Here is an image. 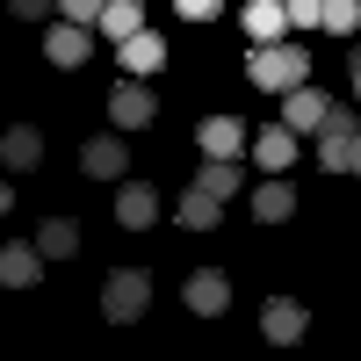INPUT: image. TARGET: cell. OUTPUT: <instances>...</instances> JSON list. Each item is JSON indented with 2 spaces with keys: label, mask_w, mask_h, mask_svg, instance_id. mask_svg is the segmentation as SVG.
Returning a JSON list of instances; mask_svg holds the SVG:
<instances>
[{
  "label": "cell",
  "mask_w": 361,
  "mask_h": 361,
  "mask_svg": "<svg viewBox=\"0 0 361 361\" xmlns=\"http://www.w3.org/2000/svg\"><path fill=\"white\" fill-rule=\"evenodd\" d=\"M246 80L260 87V94H289V87H304V80H311V51H304V44H289V37H275V44H253V58H246Z\"/></svg>",
  "instance_id": "cell-1"
},
{
  "label": "cell",
  "mask_w": 361,
  "mask_h": 361,
  "mask_svg": "<svg viewBox=\"0 0 361 361\" xmlns=\"http://www.w3.org/2000/svg\"><path fill=\"white\" fill-rule=\"evenodd\" d=\"M109 116H116V130H145V123L159 116V94H152L137 73H123V80L109 87Z\"/></svg>",
  "instance_id": "cell-2"
},
{
  "label": "cell",
  "mask_w": 361,
  "mask_h": 361,
  "mask_svg": "<svg viewBox=\"0 0 361 361\" xmlns=\"http://www.w3.org/2000/svg\"><path fill=\"white\" fill-rule=\"evenodd\" d=\"M145 304H152V282H145V267H116L109 289H102V311H109L116 325H130V318H145Z\"/></svg>",
  "instance_id": "cell-3"
},
{
  "label": "cell",
  "mask_w": 361,
  "mask_h": 361,
  "mask_svg": "<svg viewBox=\"0 0 361 361\" xmlns=\"http://www.w3.org/2000/svg\"><path fill=\"white\" fill-rule=\"evenodd\" d=\"M347 152H354V109H325V123H318V166L325 173H347Z\"/></svg>",
  "instance_id": "cell-4"
},
{
  "label": "cell",
  "mask_w": 361,
  "mask_h": 361,
  "mask_svg": "<svg viewBox=\"0 0 361 361\" xmlns=\"http://www.w3.org/2000/svg\"><path fill=\"white\" fill-rule=\"evenodd\" d=\"M87 51H94V22H58L51 29V37H44V58H51V66H87Z\"/></svg>",
  "instance_id": "cell-5"
},
{
  "label": "cell",
  "mask_w": 361,
  "mask_h": 361,
  "mask_svg": "<svg viewBox=\"0 0 361 361\" xmlns=\"http://www.w3.org/2000/svg\"><path fill=\"white\" fill-rule=\"evenodd\" d=\"M304 304H296V296H267V304H260V333L267 340H275V347H296V340H304Z\"/></svg>",
  "instance_id": "cell-6"
},
{
  "label": "cell",
  "mask_w": 361,
  "mask_h": 361,
  "mask_svg": "<svg viewBox=\"0 0 361 361\" xmlns=\"http://www.w3.org/2000/svg\"><path fill=\"white\" fill-rule=\"evenodd\" d=\"M325 109H333V102H325L318 87L304 80V87H289V94H282V123H289L296 137H318V123H325Z\"/></svg>",
  "instance_id": "cell-7"
},
{
  "label": "cell",
  "mask_w": 361,
  "mask_h": 361,
  "mask_svg": "<svg viewBox=\"0 0 361 361\" xmlns=\"http://www.w3.org/2000/svg\"><path fill=\"white\" fill-rule=\"evenodd\" d=\"M152 217H159V188H152V180H123V188H116V224L145 231Z\"/></svg>",
  "instance_id": "cell-8"
},
{
  "label": "cell",
  "mask_w": 361,
  "mask_h": 361,
  "mask_svg": "<svg viewBox=\"0 0 361 361\" xmlns=\"http://www.w3.org/2000/svg\"><path fill=\"white\" fill-rule=\"evenodd\" d=\"M195 145H202L209 159H238V152H246V123H238V116H202Z\"/></svg>",
  "instance_id": "cell-9"
},
{
  "label": "cell",
  "mask_w": 361,
  "mask_h": 361,
  "mask_svg": "<svg viewBox=\"0 0 361 361\" xmlns=\"http://www.w3.org/2000/svg\"><path fill=\"white\" fill-rule=\"evenodd\" d=\"M80 166L94 173V180H123L130 152H123V137H87V145H80Z\"/></svg>",
  "instance_id": "cell-10"
},
{
  "label": "cell",
  "mask_w": 361,
  "mask_h": 361,
  "mask_svg": "<svg viewBox=\"0 0 361 361\" xmlns=\"http://www.w3.org/2000/svg\"><path fill=\"white\" fill-rule=\"evenodd\" d=\"M253 217H260V224H289V217H296V188H289L282 173H267L260 188H253Z\"/></svg>",
  "instance_id": "cell-11"
},
{
  "label": "cell",
  "mask_w": 361,
  "mask_h": 361,
  "mask_svg": "<svg viewBox=\"0 0 361 361\" xmlns=\"http://www.w3.org/2000/svg\"><path fill=\"white\" fill-rule=\"evenodd\" d=\"M0 159H8L15 173H29V166L44 159V130L37 123H8V130H0Z\"/></svg>",
  "instance_id": "cell-12"
},
{
  "label": "cell",
  "mask_w": 361,
  "mask_h": 361,
  "mask_svg": "<svg viewBox=\"0 0 361 361\" xmlns=\"http://www.w3.org/2000/svg\"><path fill=\"white\" fill-rule=\"evenodd\" d=\"M224 304H231V282L217 275V267H195V275H188V311L195 318H217Z\"/></svg>",
  "instance_id": "cell-13"
},
{
  "label": "cell",
  "mask_w": 361,
  "mask_h": 361,
  "mask_svg": "<svg viewBox=\"0 0 361 361\" xmlns=\"http://www.w3.org/2000/svg\"><path fill=\"white\" fill-rule=\"evenodd\" d=\"M296 145H304V137H296L289 123H275V130H260V137H253V159H260L267 173H289V166H296Z\"/></svg>",
  "instance_id": "cell-14"
},
{
  "label": "cell",
  "mask_w": 361,
  "mask_h": 361,
  "mask_svg": "<svg viewBox=\"0 0 361 361\" xmlns=\"http://www.w3.org/2000/svg\"><path fill=\"white\" fill-rule=\"evenodd\" d=\"M116 58H123V73H159L166 66V44L152 37V29H130V37L116 44Z\"/></svg>",
  "instance_id": "cell-15"
},
{
  "label": "cell",
  "mask_w": 361,
  "mask_h": 361,
  "mask_svg": "<svg viewBox=\"0 0 361 361\" xmlns=\"http://www.w3.org/2000/svg\"><path fill=\"white\" fill-rule=\"evenodd\" d=\"M37 275H44V246H22V238L0 246V282H8V289H29Z\"/></svg>",
  "instance_id": "cell-16"
},
{
  "label": "cell",
  "mask_w": 361,
  "mask_h": 361,
  "mask_svg": "<svg viewBox=\"0 0 361 361\" xmlns=\"http://www.w3.org/2000/svg\"><path fill=\"white\" fill-rule=\"evenodd\" d=\"M246 37H253V44L289 37V8H282V0H246Z\"/></svg>",
  "instance_id": "cell-17"
},
{
  "label": "cell",
  "mask_w": 361,
  "mask_h": 361,
  "mask_svg": "<svg viewBox=\"0 0 361 361\" xmlns=\"http://www.w3.org/2000/svg\"><path fill=\"white\" fill-rule=\"evenodd\" d=\"M94 29H102L109 44H123L130 29H145V0H102V22Z\"/></svg>",
  "instance_id": "cell-18"
},
{
  "label": "cell",
  "mask_w": 361,
  "mask_h": 361,
  "mask_svg": "<svg viewBox=\"0 0 361 361\" xmlns=\"http://www.w3.org/2000/svg\"><path fill=\"white\" fill-rule=\"evenodd\" d=\"M195 188H209L217 202H224V195H238V159H209V152H202V173H195Z\"/></svg>",
  "instance_id": "cell-19"
},
{
  "label": "cell",
  "mask_w": 361,
  "mask_h": 361,
  "mask_svg": "<svg viewBox=\"0 0 361 361\" xmlns=\"http://www.w3.org/2000/svg\"><path fill=\"white\" fill-rule=\"evenodd\" d=\"M180 224H188V231H209V224H217V195H209V188H188V195H180Z\"/></svg>",
  "instance_id": "cell-20"
},
{
  "label": "cell",
  "mask_w": 361,
  "mask_h": 361,
  "mask_svg": "<svg viewBox=\"0 0 361 361\" xmlns=\"http://www.w3.org/2000/svg\"><path fill=\"white\" fill-rule=\"evenodd\" d=\"M37 246H44V260H66V253L80 246V231H73V217H51V224L37 231Z\"/></svg>",
  "instance_id": "cell-21"
},
{
  "label": "cell",
  "mask_w": 361,
  "mask_h": 361,
  "mask_svg": "<svg viewBox=\"0 0 361 361\" xmlns=\"http://www.w3.org/2000/svg\"><path fill=\"white\" fill-rule=\"evenodd\" d=\"M354 22H361L354 0H325V22H318V29H333V37H354Z\"/></svg>",
  "instance_id": "cell-22"
},
{
  "label": "cell",
  "mask_w": 361,
  "mask_h": 361,
  "mask_svg": "<svg viewBox=\"0 0 361 361\" xmlns=\"http://www.w3.org/2000/svg\"><path fill=\"white\" fill-rule=\"evenodd\" d=\"M289 8V29H318L325 22V0H282Z\"/></svg>",
  "instance_id": "cell-23"
},
{
  "label": "cell",
  "mask_w": 361,
  "mask_h": 361,
  "mask_svg": "<svg viewBox=\"0 0 361 361\" xmlns=\"http://www.w3.org/2000/svg\"><path fill=\"white\" fill-rule=\"evenodd\" d=\"M173 8L188 15V22H217V15H224V0H173Z\"/></svg>",
  "instance_id": "cell-24"
},
{
  "label": "cell",
  "mask_w": 361,
  "mask_h": 361,
  "mask_svg": "<svg viewBox=\"0 0 361 361\" xmlns=\"http://www.w3.org/2000/svg\"><path fill=\"white\" fill-rule=\"evenodd\" d=\"M58 15L66 22H102V0H58Z\"/></svg>",
  "instance_id": "cell-25"
},
{
  "label": "cell",
  "mask_w": 361,
  "mask_h": 361,
  "mask_svg": "<svg viewBox=\"0 0 361 361\" xmlns=\"http://www.w3.org/2000/svg\"><path fill=\"white\" fill-rule=\"evenodd\" d=\"M8 8H15V22H37V15H51V8H58V0H8Z\"/></svg>",
  "instance_id": "cell-26"
},
{
  "label": "cell",
  "mask_w": 361,
  "mask_h": 361,
  "mask_svg": "<svg viewBox=\"0 0 361 361\" xmlns=\"http://www.w3.org/2000/svg\"><path fill=\"white\" fill-rule=\"evenodd\" d=\"M347 173H361V130H354V152H347Z\"/></svg>",
  "instance_id": "cell-27"
},
{
  "label": "cell",
  "mask_w": 361,
  "mask_h": 361,
  "mask_svg": "<svg viewBox=\"0 0 361 361\" xmlns=\"http://www.w3.org/2000/svg\"><path fill=\"white\" fill-rule=\"evenodd\" d=\"M354 87H361V44H354Z\"/></svg>",
  "instance_id": "cell-28"
},
{
  "label": "cell",
  "mask_w": 361,
  "mask_h": 361,
  "mask_svg": "<svg viewBox=\"0 0 361 361\" xmlns=\"http://www.w3.org/2000/svg\"><path fill=\"white\" fill-rule=\"evenodd\" d=\"M0 217H8V180H0Z\"/></svg>",
  "instance_id": "cell-29"
}]
</instances>
